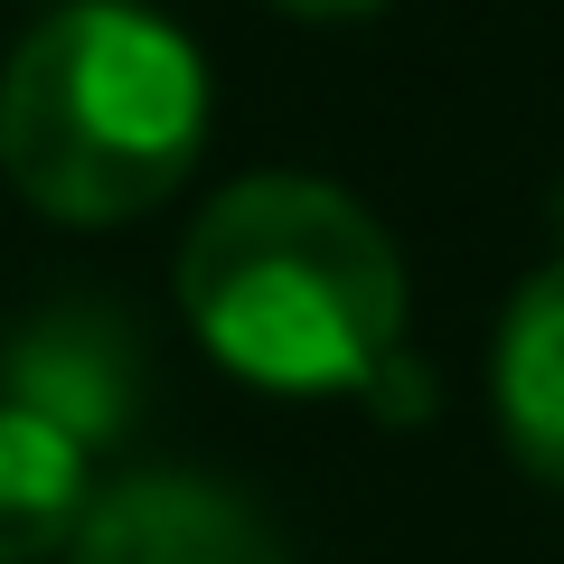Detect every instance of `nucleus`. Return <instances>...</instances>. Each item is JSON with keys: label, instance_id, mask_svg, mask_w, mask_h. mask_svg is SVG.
<instances>
[{"label": "nucleus", "instance_id": "nucleus-1", "mask_svg": "<svg viewBox=\"0 0 564 564\" xmlns=\"http://www.w3.org/2000/svg\"><path fill=\"white\" fill-rule=\"evenodd\" d=\"M180 311L207 358L273 395H386L404 367V254L348 188L263 170L180 245Z\"/></svg>", "mask_w": 564, "mask_h": 564}, {"label": "nucleus", "instance_id": "nucleus-2", "mask_svg": "<svg viewBox=\"0 0 564 564\" xmlns=\"http://www.w3.org/2000/svg\"><path fill=\"white\" fill-rule=\"evenodd\" d=\"M207 66L141 0H66L0 66V170L57 226H132L198 170Z\"/></svg>", "mask_w": 564, "mask_h": 564}, {"label": "nucleus", "instance_id": "nucleus-3", "mask_svg": "<svg viewBox=\"0 0 564 564\" xmlns=\"http://www.w3.org/2000/svg\"><path fill=\"white\" fill-rule=\"evenodd\" d=\"M66 564H292L282 536L198 470H132L85 499Z\"/></svg>", "mask_w": 564, "mask_h": 564}, {"label": "nucleus", "instance_id": "nucleus-4", "mask_svg": "<svg viewBox=\"0 0 564 564\" xmlns=\"http://www.w3.org/2000/svg\"><path fill=\"white\" fill-rule=\"evenodd\" d=\"M0 395L76 433L85 452H113L141 414V339L104 302H57L0 339Z\"/></svg>", "mask_w": 564, "mask_h": 564}, {"label": "nucleus", "instance_id": "nucleus-5", "mask_svg": "<svg viewBox=\"0 0 564 564\" xmlns=\"http://www.w3.org/2000/svg\"><path fill=\"white\" fill-rule=\"evenodd\" d=\"M489 404H499L518 470L564 489V254L518 282L499 321V358H489Z\"/></svg>", "mask_w": 564, "mask_h": 564}, {"label": "nucleus", "instance_id": "nucleus-6", "mask_svg": "<svg viewBox=\"0 0 564 564\" xmlns=\"http://www.w3.org/2000/svg\"><path fill=\"white\" fill-rule=\"evenodd\" d=\"M85 499H95V452L0 395V564L66 555Z\"/></svg>", "mask_w": 564, "mask_h": 564}, {"label": "nucleus", "instance_id": "nucleus-7", "mask_svg": "<svg viewBox=\"0 0 564 564\" xmlns=\"http://www.w3.org/2000/svg\"><path fill=\"white\" fill-rule=\"evenodd\" d=\"M273 10H292V20H367L386 0H273Z\"/></svg>", "mask_w": 564, "mask_h": 564}]
</instances>
